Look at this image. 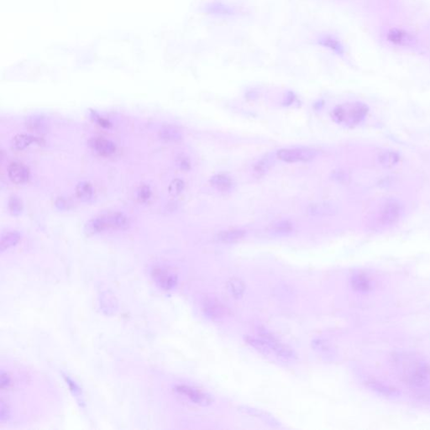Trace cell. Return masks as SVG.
Returning a JSON list of instances; mask_svg holds the SVG:
<instances>
[{"mask_svg": "<svg viewBox=\"0 0 430 430\" xmlns=\"http://www.w3.org/2000/svg\"><path fill=\"white\" fill-rule=\"evenodd\" d=\"M94 118L96 119V121H97L98 124L100 125V126H102V127H104V128H109V126L111 125V124L109 123L108 120L106 119H104V118H102V117H100V116H94Z\"/></svg>", "mask_w": 430, "mask_h": 430, "instance_id": "d6a6232c", "label": "cell"}, {"mask_svg": "<svg viewBox=\"0 0 430 430\" xmlns=\"http://www.w3.org/2000/svg\"><path fill=\"white\" fill-rule=\"evenodd\" d=\"M210 183L218 190L225 192L232 187V181L228 176L224 174L215 175L210 179Z\"/></svg>", "mask_w": 430, "mask_h": 430, "instance_id": "ffe728a7", "label": "cell"}, {"mask_svg": "<svg viewBox=\"0 0 430 430\" xmlns=\"http://www.w3.org/2000/svg\"><path fill=\"white\" fill-rule=\"evenodd\" d=\"M94 188L89 182H81L76 187V194L82 201H89L94 196Z\"/></svg>", "mask_w": 430, "mask_h": 430, "instance_id": "d6986e66", "label": "cell"}, {"mask_svg": "<svg viewBox=\"0 0 430 430\" xmlns=\"http://www.w3.org/2000/svg\"><path fill=\"white\" fill-rule=\"evenodd\" d=\"M246 235V231L243 230H231L222 231L217 234L216 239L223 243H233L240 240Z\"/></svg>", "mask_w": 430, "mask_h": 430, "instance_id": "9a60e30c", "label": "cell"}, {"mask_svg": "<svg viewBox=\"0 0 430 430\" xmlns=\"http://www.w3.org/2000/svg\"><path fill=\"white\" fill-rule=\"evenodd\" d=\"M10 384H11V381H10V377L7 374L2 373L1 375V388L2 389L8 388L10 387Z\"/></svg>", "mask_w": 430, "mask_h": 430, "instance_id": "1f68e13d", "label": "cell"}, {"mask_svg": "<svg viewBox=\"0 0 430 430\" xmlns=\"http://www.w3.org/2000/svg\"><path fill=\"white\" fill-rule=\"evenodd\" d=\"M92 149L100 156H112L116 152V145L104 138H94L90 140Z\"/></svg>", "mask_w": 430, "mask_h": 430, "instance_id": "8fae6325", "label": "cell"}, {"mask_svg": "<svg viewBox=\"0 0 430 430\" xmlns=\"http://www.w3.org/2000/svg\"><path fill=\"white\" fill-rule=\"evenodd\" d=\"M151 275L156 283L164 290H171L177 284L176 275L162 267H155Z\"/></svg>", "mask_w": 430, "mask_h": 430, "instance_id": "52a82bcc", "label": "cell"}, {"mask_svg": "<svg viewBox=\"0 0 430 430\" xmlns=\"http://www.w3.org/2000/svg\"><path fill=\"white\" fill-rule=\"evenodd\" d=\"M178 165L183 171H188L191 168L190 161L187 156H179L178 158Z\"/></svg>", "mask_w": 430, "mask_h": 430, "instance_id": "4dcf8cb0", "label": "cell"}, {"mask_svg": "<svg viewBox=\"0 0 430 430\" xmlns=\"http://www.w3.org/2000/svg\"><path fill=\"white\" fill-rule=\"evenodd\" d=\"M377 160L383 168H392L398 163L400 156L395 150H384L378 154Z\"/></svg>", "mask_w": 430, "mask_h": 430, "instance_id": "4fadbf2b", "label": "cell"}, {"mask_svg": "<svg viewBox=\"0 0 430 430\" xmlns=\"http://www.w3.org/2000/svg\"><path fill=\"white\" fill-rule=\"evenodd\" d=\"M176 391L178 393L186 395L197 404L209 405L212 402V399L209 395L187 386H178L176 387Z\"/></svg>", "mask_w": 430, "mask_h": 430, "instance_id": "30bf717a", "label": "cell"}, {"mask_svg": "<svg viewBox=\"0 0 430 430\" xmlns=\"http://www.w3.org/2000/svg\"><path fill=\"white\" fill-rule=\"evenodd\" d=\"M386 39L387 42L399 48H414L418 45L414 34L398 27L389 29L386 33Z\"/></svg>", "mask_w": 430, "mask_h": 430, "instance_id": "277c9868", "label": "cell"}, {"mask_svg": "<svg viewBox=\"0 0 430 430\" xmlns=\"http://www.w3.org/2000/svg\"><path fill=\"white\" fill-rule=\"evenodd\" d=\"M317 155H318L317 150L312 149V148H309V147L281 149L278 151V158L283 162H288V163L309 162L316 157Z\"/></svg>", "mask_w": 430, "mask_h": 430, "instance_id": "5b68a950", "label": "cell"}, {"mask_svg": "<svg viewBox=\"0 0 430 430\" xmlns=\"http://www.w3.org/2000/svg\"><path fill=\"white\" fill-rule=\"evenodd\" d=\"M228 288L230 289L231 293L234 298H239L243 295L246 287H245L243 281L239 278H232L228 281Z\"/></svg>", "mask_w": 430, "mask_h": 430, "instance_id": "7402d4cb", "label": "cell"}, {"mask_svg": "<svg viewBox=\"0 0 430 430\" xmlns=\"http://www.w3.org/2000/svg\"><path fill=\"white\" fill-rule=\"evenodd\" d=\"M369 112V107L362 102L346 103L337 106L331 114L333 121L339 125L354 127L361 124Z\"/></svg>", "mask_w": 430, "mask_h": 430, "instance_id": "7a4b0ae2", "label": "cell"}, {"mask_svg": "<svg viewBox=\"0 0 430 430\" xmlns=\"http://www.w3.org/2000/svg\"><path fill=\"white\" fill-rule=\"evenodd\" d=\"M8 176L14 183H25L30 178V171L20 162H12L8 167Z\"/></svg>", "mask_w": 430, "mask_h": 430, "instance_id": "ba28073f", "label": "cell"}, {"mask_svg": "<svg viewBox=\"0 0 430 430\" xmlns=\"http://www.w3.org/2000/svg\"><path fill=\"white\" fill-rule=\"evenodd\" d=\"M204 311L212 318H221L227 314V309L215 300H209L205 303Z\"/></svg>", "mask_w": 430, "mask_h": 430, "instance_id": "2e32d148", "label": "cell"}, {"mask_svg": "<svg viewBox=\"0 0 430 430\" xmlns=\"http://www.w3.org/2000/svg\"><path fill=\"white\" fill-rule=\"evenodd\" d=\"M184 187L185 184L183 181H182L181 179H174L169 185V194L172 196H178L183 191Z\"/></svg>", "mask_w": 430, "mask_h": 430, "instance_id": "d4e9b609", "label": "cell"}, {"mask_svg": "<svg viewBox=\"0 0 430 430\" xmlns=\"http://www.w3.org/2000/svg\"><path fill=\"white\" fill-rule=\"evenodd\" d=\"M402 204L396 199H388L381 206L379 212V220L382 225H392L396 224L401 217Z\"/></svg>", "mask_w": 430, "mask_h": 430, "instance_id": "8992f818", "label": "cell"}, {"mask_svg": "<svg viewBox=\"0 0 430 430\" xmlns=\"http://www.w3.org/2000/svg\"><path fill=\"white\" fill-rule=\"evenodd\" d=\"M394 364L406 383L413 388H423L430 383V365L412 355H397Z\"/></svg>", "mask_w": 430, "mask_h": 430, "instance_id": "6da1fadb", "label": "cell"}, {"mask_svg": "<svg viewBox=\"0 0 430 430\" xmlns=\"http://www.w3.org/2000/svg\"><path fill=\"white\" fill-rule=\"evenodd\" d=\"M270 165H271V162H270V161H269L267 158H266V159L262 160V161L258 162V163L256 164V166H255V169H254L255 173L257 174L258 177L265 174V172H266V171L268 170Z\"/></svg>", "mask_w": 430, "mask_h": 430, "instance_id": "f1b7e54d", "label": "cell"}, {"mask_svg": "<svg viewBox=\"0 0 430 430\" xmlns=\"http://www.w3.org/2000/svg\"><path fill=\"white\" fill-rule=\"evenodd\" d=\"M309 211L310 214L314 215H332L335 212V209L333 206L327 204V203H318V204H312L309 207Z\"/></svg>", "mask_w": 430, "mask_h": 430, "instance_id": "44dd1931", "label": "cell"}, {"mask_svg": "<svg viewBox=\"0 0 430 430\" xmlns=\"http://www.w3.org/2000/svg\"><path fill=\"white\" fill-rule=\"evenodd\" d=\"M23 202L21 198L17 195H12L8 202V209L13 216H19L23 211Z\"/></svg>", "mask_w": 430, "mask_h": 430, "instance_id": "603a6c76", "label": "cell"}, {"mask_svg": "<svg viewBox=\"0 0 430 430\" xmlns=\"http://www.w3.org/2000/svg\"><path fill=\"white\" fill-rule=\"evenodd\" d=\"M351 286L355 290L367 292L371 287V281L364 273H357L351 278Z\"/></svg>", "mask_w": 430, "mask_h": 430, "instance_id": "e0dca14e", "label": "cell"}, {"mask_svg": "<svg viewBox=\"0 0 430 430\" xmlns=\"http://www.w3.org/2000/svg\"><path fill=\"white\" fill-rule=\"evenodd\" d=\"M38 138L34 137L31 134H17L13 138L12 148L16 150H25L29 146H31L34 142H37Z\"/></svg>", "mask_w": 430, "mask_h": 430, "instance_id": "5bb4252c", "label": "cell"}, {"mask_svg": "<svg viewBox=\"0 0 430 430\" xmlns=\"http://www.w3.org/2000/svg\"><path fill=\"white\" fill-rule=\"evenodd\" d=\"M27 125L31 130L35 131H43L44 128L46 127V124L41 117H33V118H30Z\"/></svg>", "mask_w": 430, "mask_h": 430, "instance_id": "4316f807", "label": "cell"}, {"mask_svg": "<svg viewBox=\"0 0 430 430\" xmlns=\"http://www.w3.org/2000/svg\"><path fill=\"white\" fill-rule=\"evenodd\" d=\"M19 240H20V234L16 231L3 232L2 234V238H1V244H0L1 251L3 252V250L16 246V244L19 242Z\"/></svg>", "mask_w": 430, "mask_h": 430, "instance_id": "ac0fdd59", "label": "cell"}, {"mask_svg": "<svg viewBox=\"0 0 430 430\" xmlns=\"http://www.w3.org/2000/svg\"><path fill=\"white\" fill-rule=\"evenodd\" d=\"M129 226V219L122 213H113L92 218L85 225V233L88 235L101 233L107 230H124Z\"/></svg>", "mask_w": 430, "mask_h": 430, "instance_id": "3957f363", "label": "cell"}, {"mask_svg": "<svg viewBox=\"0 0 430 430\" xmlns=\"http://www.w3.org/2000/svg\"><path fill=\"white\" fill-rule=\"evenodd\" d=\"M260 334L262 335V338L268 345L269 347L273 349L278 355L283 356V357H292L293 356V352L290 348H288L287 346H284L283 344L279 342L271 333H269L265 330L261 331Z\"/></svg>", "mask_w": 430, "mask_h": 430, "instance_id": "9c48e42d", "label": "cell"}, {"mask_svg": "<svg viewBox=\"0 0 430 430\" xmlns=\"http://www.w3.org/2000/svg\"><path fill=\"white\" fill-rule=\"evenodd\" d=\"M247 340L249 345L254 346L255 348L260 350L261 352L264 353V354H267L268 353V349L270 347H269L268 345L266 344L265 340L264 341H260V340L253 339V338H249V337L247 338Z\"/></svg>", "mask_w": 430, "mask_h": 430, "instance_id": "83f0119b", "label": "cell"}, {"mask_svg": "<svg viewBox=\"0 0 430 430\" xmlns=\"http://www.w3.org/2000/svg\"><path fill=\"white\" fill-rule=\"evenodd\" d=\"M159 137L166 142H178L182 139V134L177 126L164 125L160 129Z\"/></svg>", "mask_w": 430, "mask_h": 430, "instance_id": "7c38bea8", "label": "cell"}, {"mask_svg": "<svg viewBox=\"0 0 430 430\" xmlns=\"http://www.w3.org/2000/svg\"><path fill=\"white\" fill-rule=\"evenodd\" d=\"M151 197V190L148 185H142L139 188L137 193V198L140 203H147L150 200Z\"/></svg>", "mask_w": 430, "mask_h": 430, "instance_id": "484cf974", "label": "cell"}, {"mask_svg": "<svg viewBox=\"0 0 430 430\" xmlns=\"http://www.w3.org/2000/svg\"><path fill=\"white\" fill-rule=\"evenodd\" d=\"M293 230V225L290 222L281 221L275 225V231L279 233H288Z\"/></svg>", "mask_w": 430, "mask_h": 430, "instance_id": "f546056e", "label": "cell"}, {"mask_svg": "<svg viewBox=\"0 0 430 430\" xmlns=\"http://www.w3.org/2000/svg\"><path fill=\"white\" fill-rule=\"evenodd\" d=\"M323 45L328 47V48H331V50H333L334 52L343 55L345 53V49L342 46V44L340 41H337L334 38L332 37H324L323 38Z\"/></svg>", "mask_w": 430, "mask_h": 430, "instance_id": "cb8c5ba5", "label": "cell"}]
</instances>
